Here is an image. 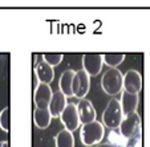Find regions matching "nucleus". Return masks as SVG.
<instances>
[{
    "label": "nucleus",
    "instance_id": "f8f14e48",
    "mask_svg": "<svg viewBox=\"0 0 150 147\" xmlns=\"http://www.w3.org/2000/svg\"><path fill=\"white\" fill-rule=\"evenodd\" d=\"M68 105L67 102V97L61 93V91H54L52 94L51 102L48 105V110L51 113L52 118H59L60 114L62 113V110L65 109V106Z\"/></svg>",
    "mask_w": 150,
    "mask_h": 147
},
{
    "label": "nucleus",
    "instance_id": "ddd939ff",
    "mask_svg": "<svg viewBox=\"0 0 150 147\" xmlns=\"http://www.w3.org/2000/svg\"><path fill=\"white\" fill-rule=\"evenodd\" d=\"M138 101H139L138 94H129L126 91H124L121 96V99H120L122 114L127 115V114L136 113L137 108H138Z\"/></svg>",
    "mask_w": 150,
    "mask_h": 147
},
{
    "label": "nucleus",
    "instance_id": "2eb2a0df",
    "mask_svg": "<svg viewBox=\"0 0 150 147\" xmlns=\"http://www.w3.org/2000/svg\"><path fill=\"white\" fill-rule=\"evenodd\" d=\"M51 121H52V117L48 109H35L33 122L36 124V127L44 130V129H47L51 124Z\"/></svg>",
    "mask_w": 150,
    "mask_h": 147
},
{
    "label": "nucleus",
    "instance_id": "412c9836",
    "mask_svg": "<svg viewBox=\"0 0 150 147\" xmlns=\"http://www.w3.org/2000/svg\"><path fill=\"white\" fill-rule=\"evenodd\" d=\"M96 147H117V146H114V144L109 143V142H105V143H98Z\"/></svg>",
    "mask_w": 150,
    "mask_h": 147
},
{
    "label": "nucleus",
    "instance_id": "a211bd4d",
    "mask_svg": "<svg viewBox=\"0 0 150 147\" xmlns=\"http://www.w3.org/2000/svg\"><path fill=\"white\" fill-rule=\"evenodd\" d=\"M42 61H45L49 66L54 68V66H59L62 62V58H64V54L62 53H45L41 56Z\"/></svg>",
    "mask_w": 150,
    "mask_h": 147
},
{
    "label": "nucleus",
    "instance_id": "4be33fe9",
    "mask_svg": "<svg viewBox=\"0 0 150 147\" xmlns=\"http://www.w3.org/2000/svg\"><path fill=\"white\" fill-rule=\"evenodd\" d=\"M0 147H9V143L7 141H3V142H0Z\"/></svg>",
    "mask_w": 150,
    "mask_h": 147
},
{
    "label": "nucleus",
    "instance_id": "4468645a",
    "mask_svg": "<svg viewBox=\"0 0 150 147\" xmlns=\"http://www.w3.org/2000/svg\"><path fill=\"white\" fill-rule=\"evenodd\" d=\"M76 72L72 70V69H68V70H64L60 76L59 79V88L64 96L68 98V97H73V93H72V82H73V77Z\"/></svg>",
    "mask_w": 150,
    "mask_h": 147
},
{
    "label": "nucleus",
    "instance_id": "6ab92c4d",
    "mask_svg": "<svg viewBox=\"0 0 150 147\" xmlns=\"http://www.w3.org/2000/svg\"><path fill=\"white\" fill-rule=\"evenodd\" d=\"M0 129L6 133L9 131V108H4L0 111Z\"/></svg>",
    "mask_w": 150,
    "mask_h": 147
},
{
    "label": "nucleus",
    "instance_id": "f3484780",
    "mask_svg": "<svg viewBox=\"0 0 150 147\" xmlns=\"http://www.w3.org/2000/svg\"><path fill=\"white\" fill-rule=\"evenodd\" d=\"M102 60L104 64L108 65L110 69H117V66H120L125 60L124 53H105L102 54Z\"/></svg>",
    "mask_w": 150,
    "mask_h": 147
},
{
    "label": "nucleus",
    "instance_id": "6e6552de",
    "mask_svg": "<svg viewBox=\"0 0 150 147\" xmlns=\"http://www.w3.org/2000/svg\"><path fill=\"white\" fill-rule=\"evenodd\" d=\"M142 89V76L139 72L130 69L124 74L122 90L129 94H138Z\"/></svg>",
    "mask_w": 150,
    "mask_h": 147
},
{
    "label": "nucleus",
    "instance_id": "9b49d317",
    "mask_svg": "<svg viewBox=\"0 0 150 147\" xmlns=\"http://www.w3.org/2000/svg\"><path fill=\"white\" fill-rule=\"evenodd\" d=\"M35 74L36 78L40 84H47L49 85L54 78V68L49 66L45 61H42V58L40 61L35 62Z\"/></svg>",
    "mask_w": 150,
    "mask_h": 147
},
{
    "label": "nucleus",
    "instance_id": "20e7f679",
    "mask_svg": "<svg viewBox=\"0 0 150 147\" xmlns=\"http://www.w3.org/2000/svg\"><path fill=\"white\" fill-rule=\"evenodd\" d=\"M124 74L118 69H108L101 77V88L108 96L113 97L122 91Z\"/></svg>",
    "mask_w": 150,
    "mask_h": 147
},
{
    "label": "nucleus",
    "instance_id": "9d476101",
    "mask_svg": "<svg viewBox=\"0 0 150 147\" xmlns=\"http://www.w3.org/2000/svg\"><path fill=\"white\" fill-rule=\"evenodd\" d=\"M52 94L53 91H52L51 86L47 84H39L33 93V102L36 105V109H48Z\"/></svg>",
    "mask_w": 150,
    "mask_h": 147
},
{
    "label": "nucleus",
    "instance_id": "f257e3e1",
    "mask_svg": "<svg viewBox=\"0 0 150 147\" xmlns=\"http://www.w3.org/2000/svg\"><path fill=\"white\" fill-rule=\"evenodd\" d=\"M118 133L125 139V147H139L142 141V122L137 113L124 115L118 126Z\"/></svg>",
    "mask_w": 150,
    "mask_h": 147
},
{
    "label": "nucleus",
    "instance_id": "7ed1b4c3",
    "mask_svg": "<svg viewBox=\"0 0 150 147\" xmlns=\"http://www.w3.org/2000/svg\"><path fill=\"white\" fill-rule=\"evenodd\" d=\"M124 114H122L121 103L117 98H112L108 102L104 113H102V124L104 127H108L110 130H117L121 123Z\"/></svg>",
    "mask_w": 150,
    "mask_h": 147
},
{
    "label": "nucleus",
    "instance_id": "aec40b11",
    "mask_svg": "<svg viewBox=\"0 0 150 147\" xmlns=\"http://www.w3.org/2000/svg\"><path fill=\"white\" fill-rule=\"evenodd\" d=\"M109 143L114 144L117 147H125L126 142H125V139L122 138V135L117 130H110V133H109Z\"/></svg>",
    "mask_w": 150,
    "mask_h": 147
},
{
    "label": "nucleus",
    "instance_id": "39448f33",
    "mask_svg": "<svg viewBox=\"0 0 150 147\" xmlns=\"http://www.w3.org/2000/svg\"><path fill=\"white\" fill-rule=\"evenodd\" d=\"M89 89H91V77L85 73L82 69L81 70H77L74 73L73 82H72V93H73V97H76L79 99L85 98Z\"/></svg>",
    "mask_w": 150,
    "mask_h": 147
},
{
    "label": "nucleus",
    "instance_id": "1a4fd4ad",
    "mask_svg": "<svg viewBox=\"0 0 150 147\" xmlns=\"http://www.w3.org/2000/svg\"><path fill=\"white\" fill-rule=\"evenodd\" d=\"M77 108V113H79V118H80V123L81 124H86L91 122L96 121V109H94L93 103L89 99L82 98L79 101V103H76Z\"/></svg>",
    "mask_w": 150,
    "mask_h": 147
},
{
    "label": "nucleus",
    "instance_id": "f03ea898",
    "mask_svg": "<svg viewBox=\"0 0 150 147\" xmlns=\"http://www.w3.org/2000/svg\"><path fill=\"white\" fill-rule=\"evenodd\" d=\"M105 134L104 124L98 121H93L91 123L82 124L80 131V138L84 146H96L102 141Z\"/></svg>",
    "mask_w": 150,
    "mask_h": 147
},
{
    "label": "nucleus",
    "instance_id": "0eeeda50",
    "mask_svg": "<svg viewBox=\"0 0 150 147\" xmlns=\"http://www.w3.org/2000/svg\"><path fill=\"white\" fill-rule=\"evenodd\" d=\"M60 121L64 124L65 130L71 131H76L80 127V118H79V113H77V108L74 103H68L65 106V109L62 110V113L60 114Z\"/></svg>",
    "mask_w": 150,
    "mask_h": 147
},
{
    "label": "nucleus",
    "instance_id": "dca6fc26",
    "mask_svg": "<svg viewBox=\"0 0 150 147\" xmlns=\"http://www.w3.org/2000/svg\"><path fill=\"white\" fill-rule=\"evenodd\" d=\"M54 144L56 147H74V136L73 133L68 130H61L54 136Z\"/></svg>",
    "mask_w": 150,
    "mask_h": 147
},
{
    "label": "nucleus",
    "instance_id": "423d86ee",
    "mask_svg": "<svg viewBox=\"0 0 150 147\" xmlns=\"http://www.w3.org/2000/svg\"><path fill=\"white\" fill-rule=\"evenodd\" d=\"M104 60L101 53H85L82 56V70L89 77L98 76L101 73Z\"/></svg>",
    "mask_w": 150,
    "mask_h": 147
}]
</instances>
